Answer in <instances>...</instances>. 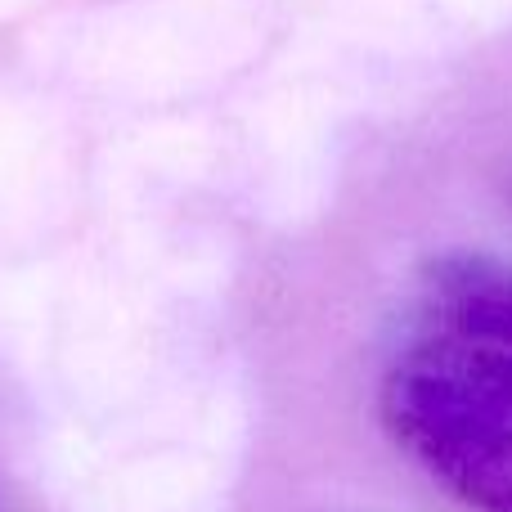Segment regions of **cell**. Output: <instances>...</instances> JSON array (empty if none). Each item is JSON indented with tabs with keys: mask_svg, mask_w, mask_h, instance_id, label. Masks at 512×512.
Returning <instances> with one entry per match:
<instances>
[{
	"mask_svg": "<svg viewBox=\"0 0 512 512\" xmlns=\"http://www.w3.org/2000/svg\"><path fill=\"white\" fill-rule=\"evenodd\" d=\"M382 427L468 512H512V360L468 337H432L387 364Z\"/></svg>",
	"mask_w": 512,
	"mask_h": 512,
	"instance_id": "6da1fadb",
	"label": "cell"
},
{
	"mask_svg": "<svg viewBox=\"0 0 512 512\" xmlns=\"http://www.w3.org/2000/svg\"><path fill=\"white\" fill-rule=\"evenodd\" d=\"M423 292L445 333L495 346L512 360V265L477 248L436 252L423 265Z\"/></svg>",
	"mask_w": 512,
	"mask_h": 512,
	"instance_id": "7a4b0ae2",
	"label": "cell"
}]
</instances>
